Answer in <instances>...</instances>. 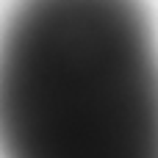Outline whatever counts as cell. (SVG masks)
Masks as SVG:
<instances>
[{
	"label": "cell",
	"mask_w": 158,
	"mask_h": 158,
	"mask_svg": "<svg viewBox=\"0 0 158 158\" xmlns=\"http://www.w3.org/2000/svg\"><path fill=\"white\" fill-rule=\"evenodd\" d=\"M0 158H158L142 0H17L0 31Z\"/></svg>",
	"instance_id": "cell-1"
}]
</instances>
